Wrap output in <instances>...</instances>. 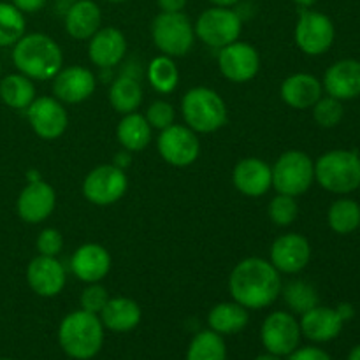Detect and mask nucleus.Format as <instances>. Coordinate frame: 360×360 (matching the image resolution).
Segmentation results:
<instances>
[{"mask_svg":"<svg viewBox=\"0 0 360 360\" xmlns=\"http://www.w3.org/2000/svg\"><path fill=\"white\" fill-rule=\"evenodd\" d=\"M129 188L125 171L116 165L102 164L91 169L83 179V195L95 206H109L122 199Z\"/></svg>","mask_w":360,"mask_h":360,"instance_id":"obj_9","label":"nucleus"},{"mask_svg":"<svg viewBox=\"0 0 360 360\" xmlns=\"http://www.w3.org/2000/svg\"><path fill=\"white\" fill-rule=\"evenodd\" d=\"M130 164H132V157H130V151H127V150L120 151V153L115 157V162H112V165L123 169V171H125Z\"/></svg>","mask_w":360,"mask_h":360,"instance_id":"obj_44","label":"nucleus"},{"mask_svg":"<svg viewBox=\"0 0 360 360\" xmlns=\"http://www.w3.org/2000/svg\"><path fill=\"white\" fill-rule=\"evenodd\" d=\"M292 2L297 4V6L301 7V9H309V7H311L313 4L316 2V0H292Z\"/></svg>","mask_w":360,"mask_h":360,"instance_id":"obj_47","label":"nucleus"},{"mask_svg":"<svg viewBox=\"0 0 360 360\" xmlns=\"http://www.w3.org/2000/svg\"><path fill=\"white\" fill-rule=\"evenodd\" d=\"M193 30L204 44L221 49L238 41L243 30V18L232 7L213 6L199 14Z\"/></svg>","mask_w":360,"mask_h":360,"instance_id":"obj_8","label":"nucleus"},{"mask_svg":"<svg viewBox=\"0 0 360 360\" xmlns=\"http://www.w3.org/2000/svg\"><path fill=\"white\" fill-rule=\"evenodd\" d=\"M255 360H281V359L278 357V355H273V354H262V355H259Z\"/></svg>","mask_w":360,"mask_h":360,"instance_id":"obj_49","label":"nucleus"},{"mask_svg":"<svg viewBox=\"0 0 360 360\" xmlns=\"http://www.w3.org/2000/svg\"><path fill=\"white\" fill-rule=\"evenodd\" d=\"M160 157L172 167H188L199 158L200 141L186 125H171L160 130L157 139Z\"/></svg>","mask_w":360,"mask_h":360,"instance_id":"obj_11","label":"nucleus"},{"mask_svg":"<svg viewBox=\"0 0 360 360\" xmlns=\"http://www.w3.org/2000/svg\"><path fill=\"white\" fill-rule=\"evenodd\" d=\"M0 72H2V63H0Z\"/></svg>","mask_w":360,"mask_h":360,"instance_id":"obj_51","label":"nucleus"},{"mask_svg":"<svg viewBox=\"0 0 360 360\" xmlns=\"http://www.w3.org/2000/svg\"><path fill=\"white\" fill-rule=\"evenodd\" d=\"M322 83L313 74L297 72L281 83L280 94L287 105L294 109H309L322 97Z\"/></svg>","mask_w":360,"mask_h":360,"instance_id":"obj_24","label":"nucleus"},{"mask_svg":"<svg viewBox=\"0 0 360 360\" xmlns=\"http://www.w3.org/2000/svg\"><path fill=\"white\" fill-rule=\"evenodd\" d=\"M13 63L18 72L32 81H49L63 67V53L49 35L34 32L13 46Z\"/></svg>","mask_w":360,"mask_h":360,"instance_id":"obj_2","label":"nucleus"},{"mask_svg":"<svg viewBox=\"0 0 360 360\" xmlns=\"http://www.w3.org/2000/svg\"><path fill=\"white\" fill-rule=\"evenodd\" d=\"M227 347L221 336L214 330H202L190 343L186 360H225Z\"/></svg>","mask_w":360,"mask_h":360,"instance_id":"obj_32","label":"nucleus"},{"mask_svg":"<svg viewBox=\"0 0 360 360\" xmlns=\"http://www.w3.org/2000/svg\"><path fill=\"white\" fill-rule=\"evenodd\" d=\"M27 281L39 297H55L67 283L65 267L56 257L39 255L28 264Z\"/></svg>","mask_w":360,"mask_h":360,"instance_id":"obj_18","label":"nucleus"},{"mask_svg":"<svg viewBox=\"0 0 360 360\" xmlns=\"http://www.w3.org/2000/svg\"><path fill=\"white\" fill-rule=\"evenodd\" d=\"M151 39L155 46L171 58H181L190 53L195 41V30L183 11L179 13H164L157 14L151 23Z\"/></svg>","mask_w":360,"mask_h":360,"instance_id":"obj_6","label":"nucleus"},{"mask_svg":"<svg viewBox=\"0 0 360 360\" xmlns=\"http://www.w3.org/2000/svg\"><path fill=\"white\" fill-rule=\"evenodd\" d=\"M327 221L338 234H350L360 227V206L352 199L336 200L329 207Z\"/></svg>","mask_w":360,"mask_h":360,"instance_id":"obj_33","label":"nucleus"},{"mask_svg":"<svg viewBox=\"0 0 360 360\" xmlns=\"http://www.w3.org/2000/svg\"><path fill=\"white\" fill-rule=\"evenodd\" d=\"M0 360H11V359H0Z\"/></svg>","mask_w":360,"mask_h":360,"instance_id":"obj_52","label":"nucleus"},{"mask_svg":"<svg viewBox=\"0 0 360 360\" xmlns=\"http://www.w3.org/2000/svg\"><path fill=\"white\" fill-rule=\"evenodd\" d=\"M311 259V246L304 236L297 232L283 234L274 239L271 246L269 262L276 267L280 273L297 274L304 269Z\"/></svg>","mask_w":360,"mask_h":360,"instance_id":"obj_17","label":"nucleus"},{"mask_svg":"<svg viewBox=\"0 0 360 360\" xmlns=\"http://www.w3.org/2000/svg\"><path fill=\"white\" fill-rule=\"evenodd\" d=\"M343 323V319L336 309L315 306L309 311L302 313L299 326H301V334H304L309 341L327 343V341H333L334 338L340 336Z\"/></svg>","mask_w":360,"mask_h":360,"instance_id":"obj_23","label":"nucleus"},{"mask_svg":"<svg viewBox=\"0 0 360 360\" xmlns=\"http://www.w3.org/2000/svg\"><path fill=\"white\" fill-rule=\"evenodd\" d=\"M271 169H273V186L278 193L285 195H302L315 181V164L304 151H285Z\"/></svg>","mask_w":360,"mask_h":360,"instance_id":"obj_7","label":"nucleus"},{"mask_svg":"<svg viewBox=\"0 0 360 360\" xmlns=\"http://www.w3.org/2000/svg\"><path fill=\"white\" fill-rule=\"evenodd\" d=\"M88 41V58L101 69H111L125 58L127 39L120 28H98Z\"/></svg>","mask_w":360,"mask_h":360,"instance_id":"obj_20","label":"nucleus"},{"mask_svg":"<svg viewBox=\"0 0 360 360\" xmlns=\"http://www.w3.org/2000/svg\"><path fill=\"white\" fill-rule=\"evenodd\" d=\"M35 246H37L39 255L58 257L63 250L62 232L56 231V229H53V227L44 229V231H41V234L37 236Z\"/></svg>","mask_w":360,"mask_h":360,"instance_id":"obj_40","label":"nucleus"},{"mask_svg":"<svg viewBox=\"0 0 360 360\" xmlns=\"http://www.w3.org/2000/svg\"><path fill=\"white\" fill-rule=\"evenodd\" d=\"M109 299L111 297H109V292L105 290V287H102L101 283H88V287L81 292V309L98 315L108 304Z\"/></svg>","mask_w":360,"mask_h":360,"instance_id":"obj_39","label":"nucleus"},{"mask_svg":"<svg viewBox=\"0 0 360 360\" xmlns=\"http://www.w3.org/2000/svg\"><path fill=\"white\" fill-rule=\"evenodd\" d=\"M109 4H123V2H129V0H105Z\"/></svg>","mask_w":360,"mask_h":360,"instance_id":"obj_50","label":"nucleus"},{"mask_svg":"<svg viewBox=\"0 0 360 360\" xmlns=\"http://www.w3.org/2000/svg\"><path fill=\"white\" fill-rule=\"evenodd\" d=\"M315 179L333 193H350L360 186V158L347 150L327 151L315 162Z\"/></svg>","mask_w":360,"mask_h":360,"instance_id":"obj_5","label":"nucleus"},{"mask_svg":"<svg viewBox=\"0 0 360 360\" xmlns=\"http://www.w3.org/2000/svg\"><path fill=\"white\" fill-rule=\"evenodd\" d=\"M151 130L153 129L146 122L144 115L134 111L123 115V118L120 120L116 127V137L123 150L134 153V151H143L144 148H148V144L151 143Z\"/></svg>","mask_w":360,"mask_h":360,"instance_id":"obj_27","label":"nucleus"},{"mask_svg":"<svg viewBox=\"0 0 360 360\" xmlns=\"http://www.w3.org/2000/svg\"><path fill=\"white\" fill-rule=\"evenodd\" d=\"M336 30L327 14L319 11L301 9L295 25V44L309 56L323 55L333 46Z\"/></svg>","mask_w":360,"mask_h":360,"instance_id":"obj_10","label":"nucleus"},{"mask_svg":"<svg viewBox=\"0 0 360 360\" xmlns=\"http://www.w3.org/2000/svg\"><path fill=\"white\" fill-rule=\"evenodd\" d=\"M260 340L269 354L278 357L290 355L292 352L297 350L301 341V326L290 313L274 311L264 320Z\"/></svg>","mask_w":360,"mask_h":360,"instance_id":"obj_12","label":"nucleus"},{"mask_svg":"<svg viewBox=\"0 0 360 360\" xmlns=\"http://www.w3.org/2000/svg\"><path fill=\"white\" fill-rule=\"evenodd\" d=\"M56 206V193L49 183L34 179L20 192L16 200L18 217L25 224L37 225L48 220Z\"/></svg>","mask_w":360,"mask_h":360,"instance_id":"obj_15","label":"nucleus"},{"mask_svg":"<svg viewBox=\"0 0 360 360\" xmlns=\"http://www.w3.org/2000/svg\"><path fill=\"white\" fill-rule=\"evenodd\" d=\"M101 322L112 333H129L141 322V306L129 297H111L101 313Z\"/></svg>","mask_w":360,"mask_h":360,"instance_id":"obj_26","label":"nucleus"},{"mask_svg":"<svg viewBox=\"0 0 360 360\" xmlns=\"http://www.w3.org/2000/svg\"><path fill=\"white\" fill-rule=\"evenodd\" d=\"M70 269L83 283H101L111 271V255L102 245L86 243L72 253Z\"/></svg>","mask_w":360,"mask_h":360,"instance_id":"obj_19","label":"nucleus"},{"mask_svg":"<svg viewBox=\"0 0 360 360\" xmlns=\"http://www.w3.org/2000/svg\"><path fill=\"white\" fill-rule=\"evenodd\" d=\"M58 341L69 357L90 360L101 352L104 343V326L97 315L79 309L62 320Z\"/></svg>","mask_w":360,"mask_h":360,"instance_id":"obj_3","label":"nucleus"},{"mask_svg":"<svg viewBox=\"0 0 360 360\" xmlns=\"http://www.w3.org/2000/svg\"><path fill=\"white\" fill-rule=\"evenodd\" d=\"M323 88L338 101H350L360 95V62L340 60L327 69Z\"/></svg>","mask_w":360,"mask_h":360,"instance_id":"obj_22","label":"nucleus"},{"mask_svg":"<svg viewBox=\"0 0 360 360\" xmlns=\"http://www.w3.org/2000/svg\"><path fill=\"white\" fill-rule=\"evenodd\" d=\"M144 118H146V122L150 123L151 129L164 130L167 129V127L174 125L176 109L174 105L169 104V102L165 101H155L148 105Z\"/></svg>","mask_w":360,"mask_h":360,"instance_id":"obj_38","label":"nucleus"},{"mask_svg":"<svg viewBox=\"0 0 360 360\" xmlns=\"http://www.w3.org/2000/svg\"><path fill=\"white\" fill-rule=\"evenodd\" d=\"M348 360H360V345H359V347H355L354 350L350 352V355H348Z\"/></svg>","mask_w":360,"mask_h":360,"instance_id":"obj_48","label":"nucleus"},{"mask_svg":"<svg viewBox=\"0 0 360 360\" xmlns=\"http://www.w3.org/2000/svg\"><path fill=\"white\" fill-rule=\"evenodd\" d=\"M281 295H283L288 308L295 313H301V315L319 306V294H316L315 287L308 281H290L285 287H281Z\"/></svg>","mask_w":360,"mask_h":360,"instance_id":"obj_35","label":"nucleus"},{"mask_svg":"<svg viewBox=\"0 0 360 360\" xmlns=\"http://www.w3.org/2000/svg\"><path fill=\"white\" fill-rule=\"evenodd\" d=\"M143 86L137 77L130 76V74H122L120 77H116L109 88V102L120 115L137 111V108L143 104Z\"/></svg>","mask_w":360,"mask_h":360,"instance_id":"obj_28","label":"nucleus"},{"mask_svg":"<svg viewBox=\"0 0 360 360\" xmlns=\"http://www.w3.org/2000/svg\"><path fill=\"white\" fill-rule=\"evenodd\" d=\"M148 81L158 94H171L179 83V69L174 58L167 55L155 56L148 65Z\"/></svg>","mask_w":360,"mask_h":360,"instance_id":"obj_31","label":"nucleus"},{"mask_svg":"<svg viewBox=\"0 0 360 360\" xmlns=\"http://www.w3.org/2000/svg\"><path fill=\"white\" fill-rule=\"evenodd\" d=\"M181 115L186 127L195 134H211L227 123V105L214 90L207 86L190 88L181 98Z\"/></svg>","mask_w":360,"mask_h":360,"instance_id":"obj_4","label":"nucleus"},{"mask_svg":"<svg viewBox=\"0 0 360 360\" xmlns=\"http://www.w3.org/2000/svg\"><path fill=\"white\" fill-rule=\"evenodd\" d=\"M46 2L48 0H11V4L23 14L37 13V11H41L46 6Z\"/></svg>","mask_w":360,"mask_h":360,"instance_id":"obj_42","label":"nucleus"},{"mask_svg":"<svg viewBox=\"0 0 360 360\" xmlns=\"http://www.w3.org/2000/svg\"><path fill=\"white\" fill-rule=\"evenodd\" d=\"M102 25V11L94 0H76L65 13V30L76 41H86Z\"/></svg>","mask_w":360,"mask_h":360,"instance_id":"obj_25","label":"nucleus"},{"mask_svg":"<svg viewBox=\"0 0 360 360\" xmlns=\"http://www.w3.org/2000/svg\"><path fill=\"white\" fill-rule=\"evenodd\" d=\"M157 4L164 13H179L185 9L188 0H157Z\"/></svg>","mask_w":360,"mask_h":360,"instance_id":"obj_43","label":"nucleus"},{"mask_svg":"<svg viewBox=\"0 0 360 360\" xmlns=\"http://www.w3.org/2000/svg\"><path fill=\"white\" fill-rule=\"evenodd\" d=\"M210 2L217 7H234L238 6L241 0H210Z\"/></svg>","mask_w":360,"mask_h":360,"instance_id":"obj_46","label":"nucleus"},{"mask_svg":"<svg viewBox=\"0 0 360 360\" xmlns=\"http://www.w3.org/2000/svg\"><path fill=\"white\" fill-rule=\"evenodd\" d=\"M336 311L340 313V316H341V319H343V322H347V320H350L352 316L355 315L354 308H352L350 304H347V302H345V304H340V306H338Z\"/></svg>","mask_w":360,"mask_h":360,"instance_id":"obj_45","label":"nucleus"},{"mask_svg":"<svg viewBox=\"0 0 360 360\" xmlns=\"http://www.w3.org/2000/svg\"><path fill=\"white\" fill-rule=\"evenodd\" d=\"M37 91L30 77L23 74H9L0 79V101L11 109H25L35 101Z\"/></svg>","mask_w":360,"mask_h":360,"instance_id":"obj_30","label":"nucleus"},{"mask_svg":"<svg viewBox=\"0 0 360 360\" xmlns=\"http://www.w3.org/2000/svg\"><path fill=\"white\" fill-rule=\"evenodd\" d=\"M280 271L266 259L248 257L236 264L229 276V292L246 309H262L273 304L281 294Z\"/></svg>","mask_w":360,"mask_h":360,"instance_id":"obj_1","label":"nucleus"},{"mask_svg":"<svg viewBox=\"0 0 360 360\" xmlns=\"http://www.w3.org/2000/svg\"><path fill=\"white\" fill-rule=\"evenodd\" d=\"M97 79L86 67L70 65L62 67L53 77V95L62 104H79L94 95Z\"/></svg>","mask_w":360,"mask_h":360,"instance_id":"obj_16","label":"nucleus"},{"mask_svg":"<svg viewBox=\"0 0 360 360\" xmlns=\"http://www.w3.org/2000/svg\"><path fill=\"white\" fill-rule=\"evenodd\" d=\"M234 186L246 197H262L273 186V169L260 158H243L232 172Z\"/></svg>","mask_w":360,"mask_h":360,"instance_id":"obj_21","label":"nucleus"},{"mask_svg":"<svg viewBox=\"0 0 360 360\" xmlns=\"http://www.w3.org/2000/svg\"><path fill=\"white\" fill-rule=\"evenodd\" d=\"M218 67L221 76L232 83H246L259 74L260 55L248 42L236 41L220 49Z\"/></svg>","mask_w":360,"mask_h":360,"instance_id":"obj_14","label":"nucleus"},{"mask_svg":"<svg viewBox=\"0 0 360 360\" xmlns=\"http://www.w3.org/2000/svg\"><path fill=\"white\" fill-rule=\"evenodd\" d=\"M267 211H269L271 221L278 227H288V225L294 224L299 214L295 197L285 195V193H278L276 197H273Z\"/></svg>","mask_w":360,"mask_h":360,"instance_id":"obj_36","label":"nucleus"},{"mask_svg":"<svg viewBox=\"0 0 360 360\" xmlns=\"http://www.w3.org/2000/svg\"><path fill=\"white\" fill-rule=\"evenodd\" d=\"M27 30V20L11 2H0V48L14 46Z\"/></svg>","mask_w":360,"mask_h":360,"instance_id":"obj_34","label":"nucleus"},{"mask_svg":"<svg viewBox=\"0 0 360 360\" xmlns=\"http://www.w3.org/2000/svg\"><path fill=\"white\" fill-rule=\"evenodd\" d=\"M27 118L32 130L44 141H55L63 136L69 125V115L62 102L55 97H35L27 108Z\"/></svg>","mask_w":360,"mask_h":360,"instance_id":"obj_13","label":"nucleus"},{"mask_svg":"<svg viewBox=\"0 0 360 360\" xmlns=\"http://www.w3.org/2000/svg\"><path fill=\"white\" fill-rule=\"evenodd\" d=\"M288 360H333V359H330L326 352L320 350V348L306 347V348H299V350L292 352Z\"/></svg>","mask_w":360,"mask_h":360,"instance_id":"obj_41","label":"nucleus"},{"mask_svg":"<svg viewBox=\"0 0 360 360\" xmlns=\"http://www.w3.org/2000/svg\"><path fill=\"white\" fill-rule=\"evenodd\" d=\"M343 104L334 97H320L313 105V118L323 129H333L343 120Z\"/></svg>","mask_w":360,"mask_h":360,"instance_id":"obj_37","label":"nucleus"},{"mask_svg":"<svg viewBox=\"0 0 360 360\" xmlns=\"http://www.w3.org/2000/svg\"><path fill=\"white\" fill-rule=\"evenodd\" d=\"M248 309L236 301L220 302L207 315V323H210L211 330L218 333L220 336L241 333L248 326Z\"/></svg>","mask_w":360,"mask_h":360,"instance_id":"obj_29","label":"nucleus"}]
</instances>
